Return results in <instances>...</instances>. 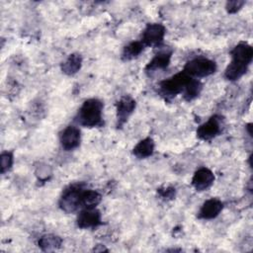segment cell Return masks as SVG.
<instances>
[{
	"instance_id": "cell-1",
	"label": "cell",
	"mask_w": 253,
	"mask_h": 253,
	"mask_svg": "<svg viewBox=\"0 0 253 253\" xmlns=\"http://www.w3.org/2000/svg\"><path fill=\"white\" fill-rule=\"evenodd\" d=\"M103 103L99 99L91 98L82 104L76 117V121L79 125L86 127L102 126L103 122Z\"/></svg>"
},
{
	"instance_id": "cell-2",
	"label": "cell",
	"mask_w": 253,
	"mask_h": 253,
	"mask_svg": "<svg viewBox=\"0 0 253 253\" xmlns=\"http://www.w3.org/2000/svg\"><path fill=\"white\" fill-rule=\"evenodd\" d=\"M83 190L84 185L80 183L66 187L59 199L60 209L67 213H71L81 208V194Z\"/></svg>"
},
{
	"instance_id": "cell-3",
	"label": "cell",
	"mask_w": 253,
	"mask_h": 253,
	"mask_svg": "<svg viewBox=\"0 0 253 253\" xmlns=\"http://www.w3.org/2000/svg\"><path fill=\"white\" fill-rule=\"evenodd\" d=\"M193 77L188 75L184 71H180L175 75L160 82V91L166 97H175L176 95L183 93L185 87Z\"/></svg>"
},
{
	"instance_id": "cell-4",
	"label": "cell",
	"mask_w": 253,
	"mask_h": 253,
	"mask_svg": "<svg viewBox=\"0 0 253 253\" xmlns=\"http://www.w3.org/2000/svg\"><path fill=\"white\" fill-rule=\"evenodd\" d=\"M216 70V63L209 58L198 57L188 61L183 71L191 77H207L213 74Z\"/></svg>"
},
{
	"instance_id": "cell-5",
	"label": "cell",
	"mask_w": 253,
	"mask_h": 253,
	"mask_svg": "<svg viewBox=\"0 0 253 253\" xmlns=\"http://www.w3.org/2000/svg\"><path fill=\"white\" fill-rule=\"evenodd\" d=\"M166 30L161 24H148L142 33V43L147 46H159L164 39Z\"/></svg>"
},
{
	"instance_id": "cell-6",
	"label": "cell",
	"mask_w": 253,
	"mask_h": 253,
	"mask_svg": "<svg viewBox=\"0 0 253 253\" xmlns=\"http://www.w3.org/2000/svg\"><path fill=\"white\" fill-rule=\"evenodd\" d=\"M221 131V117L214 115L197 129V136L203 140H211Z\"/></svg>"
},
{
	"instance_id": "cell-7",
	"label": "cell",
	"mask_w": 253,
	"mask_h": 253,
	"mask_svg": "<svg viewBox=\"0 0 253 253\" xmlns=\"http://www.w3.org/2000/svg\"><path fill=\"white\" fill-rule=\"evenodd\" d=\"M77 225L80 228H95L102 224L101 212L96 208L82 209L77 216Z\"/></svg>"
},
{
	"instance_id": "cell-8",
	"label": "cell",
	"mask_w": 253,
	"mask_h": 253,
	"mask_svg": "<svg viewBox=\"0 0 253 253\" xmlns=\"http://www.w3.org/2000/svg\"><path fill=\"white\" fill-rule=\"evenodd\" d=\"M117 126H122L133 113L135 109V101L128 95L123 96L117 103Z\"/></svg>"
},
{
	"instance_id": "cell-9",
	"label": "cell",
	"mask_w": 253,
	"mask_h": 253,
	"mask_svg": "<svg viewBox=\"0 0 253 253\" xmlns=\"http://www.w3.org/2000/svg\"><path fill=\"white\" fill-rule=\"evenodd\" d=\"M231 61L249 66L253 58V47L247 42H239L230 51Z\"/></svg>"
},
{
	"instance_id": "cell-10",
	"label": "cell",
	"mask_w": 253,
	"mask_h": 253,
	"mask_svg": "<svg viewBox=\"0 0 253 253\" xmlns=\"http://www.w3.org/2000/svg\"><path fill=\"white\" fill-rule=\"evenodd\" d=\"M61 146L65 150H72L79 146L81 140V134L78 127L74 126H68L65 127L59 136Z\"/></svg>"
},
{
	"instance_id": "cell-11",
	"label": "cell",
	"mask_w": 253,
	"mask_h": 253,
	"mask_svg": "<svg viewBox=\"0 0 253 253\" xmlns=\"http://www.w3.org/2000/svg\"><path fill=\"white\" fill-rule=\"evenodd\" d=\"M214 181L213 173L206 167H202L198 169L193 178H192V186L199 192L208 190Z\"/></svg>"
},
{
	"instance_id": "cell-12",
	"label": "cell",
	"mask_w": 253,
	"mask_h": 253,
	"mask_svg": "<svg viewBox=\"0 0 253 253\" xmlns=\"http://www.w3.org/2000/svg\"><path fill=\"white\" fill-rule=\"evenodd\" d=\"M223 209V204L220 200L211 198L204 202L199 212L198 217L202 219H212L216 217Z\"/></svg>"
},
{
	"instance_id": "cell-13",
	"label": "cell",
	"mask_w": 253,
	"mask_h": 253,
	"mask_svg": "<svg viewBox=\"0 0 253 253\" xmlns=\"http://www.w3.org/2000/svg\"><path fill=\"white\" fill-rule=\"evenodd\" d=\"M172 56V50H161L159 51L145 66L147 73H152L157 70H163L170 64Z\"/></svg>"
},
{
	"instance_id": "cell-14",
	"label": "cell",
	"mask_w": 253,
	"mask_h": 253,
	"mask_svg": "<svg viewBox=\"0 0 253 253\" xmlns=\"http://www.w3.org/2000/svg\"><path fill=\"white\" fill-rule=\"evenodd\" d=\"M82 66V56L79 53H71L61 63V71L66 75H74Z\"/></svg>"
},
{
	"instance_id": "cell-15",
	"label": "cell",
	"mask_w": 253,
	"mask_h": 253,
	"mask_svg": "<svg viewBox=\"0 0 253 253\" xmlns=\"http://www.w3.org/2000/svg\"><path fill=\"white\" fill-rule=\"evenodd\" d=\"M154 151V141L151 137H146L140 140L132 149V153L135 157L143 159L149 157Z\"/></svg>"
},
{
	"instance_id": "cell-16",
	"label": "cell",
	"mask_w": 253,
	"mask_h": 253,
	"mask_svg": "<svg viewBox=\"0 0 253 253\" xmlns=\"http://www.w3.org/2000/svg\"><path fill=\"white\" fill-rule=\"evenodd\" d=\"M61 244H62L61 237H59L58 235H55V234H51V233L42 235L38 241L39 247L42 251H45V252L54 251V250L60 248Z\"/></svg>"
},
{
	"instance_id": "cell-17",
	"label": "cell",
	"mask_w": 253,
	"mask_h": 253,
	"mask_svg": "<svg viewBox=\"0 0 253 253\" xmlns=\"http://www.w3.org/2000/svg\"><path fill=\"white\" fill-rule=\"evenodd\" d=\"M101 200H102V196L99 192L95 190L84 189L81 194V208L83 209L96 208V206L100 204Z\"/></svg>"
},
{
	"instance_id": "cell-18",
	"label": "cell",
	"mask_w": 253,
	"mask_h": 253,
	"mask_svg": "<svg viewBox=\"0 0 253 253\" xmlns=\"http://www.w3.org/2000/svg\"><path fill=\"white\" fill-rule=\"evenodd\" d=\"M247 69H248V66L230 61V63L227 65V67L224 70V77L230 81L238 80L246 73Z\"/></svg>"
},
{
	"instance_id": "cell-19",
	"label": "cell",
	"mask_w": 253,
	"mask_h": 253,
	"mask_svg": "<svg viewBox=\"0 0 253 253\" xmlns=\"http://www.w3.org/2000/svg\"><path fill=\"white\" fill-rule=\"evenodd\" d=\"M144 44L142 43V42L140 41H136V42H131L130 43H128L127 45H126L124 47L123 53H122V58L125 61L127 60H131L135 57H137L143 50L144 48Z\"/></svg>"
},
{
	"instance_id": "cell-20",
	"label": "cell",
	"mask_w": 253,
	"mask_h": 253,
	"mask_svg": "<svg viewBox=\"0 0 253 253\" xmlns=\"http://www.w3.org/2000/svg\"><path fill=\"white\" fill-rule=\"evenodd\" d=\"M203 89V84L195 78H192L183 91V97L186 101H192L197 98Z\"/></svg>"
},
{
	"instance_id": "cell-21",
	"label": "cell",
	"mask_w": 253,
	"mask_h": 253,
	"mask_svg": "<svg viewBox=\"0 0 253 253\" xmlns=\"http://www.w3.org/2000/svg\"><path fill=\"white\" fill-rule=\"evenodd\" d=\"M13 153L10 151H5L1 153L0 164H1V173L4 174L7 172L13 165Z\"/></svg>"
},
{
	"instance_id": "cell-22",
	"label": "cell",
	"mask_w": 253,
	"mask_h": 253,
	"mask_svg": "<svg viewBox=\"0 0 253 253\" xmlns=\"http://www.w3.org/2000/svg\"><path fill=\"white\" fill-rule=\"evenodd\" d=\"M244 1L243 0H232V1H228L226 2L225 5V10L227 11V13L229 14H234L236 12H238L242 6L244 5Z\"/></svg>"
},
{
	"instance_id": "cell-23",
	"label": "cell",
	"mask_w": 253,
	"mask_h": 253,
	"mask_svg": "<svg viewBox=\"0 0 253 253\" xmlns=\"http://www.w3.org/2000/svg\"><path fill=\"white\" fill-rule=\"evenodd\" d=\"M175 194H176V191H175V188L173 187H166V188H161L158 190V195L161 199L163 200H172L175 198Z\"/></svg>"
},
{
	"instance_id": "cell-24",
	"label": "cell",
	"mask_w": 253,
	"mask_h": 253,
	"mask_svg": "<svg viewBox=\"0 0 253 253\" xmlns=\"http://www.w3.org/2000/svg\"><path fill=\"white\" fill-rule=\"evenodd\" d=\"M95 252H102V251H108L107 248H105V246L103 245H96L93 249Z\"/></svg>"
},
{
	"instance_id": "cell-25",
	"label": "cell",
	"mask_w": 253,
	"mask_h": 253,
	"mask_svg": "<svg viewBox=\"0 0 253 253\" xmlns=\"http://www.w3.org/2000/svg\"><path fill=\"white\" fill-rule=\"evenodd\" d=\"M251 127H252V124H248V125H247V126H246V128H247V130H248V132H249V135H250V136H252Z\"/></svg>"
}]
</instances>
